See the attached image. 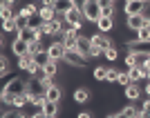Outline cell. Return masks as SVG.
<instances>
[{
  "mask_svg": "<svg viewBox=\"0 0 150 118\" xmlns=\"http://www.w3.org/2000/svg\"><path fill=\"white\" fill-rule=\"evenodd\" d=\"M27 85H29V80H25V78H18V76H9L7 85L2 87L0 100H2L5 105H11V103H13V96H18V94H27Z\"/></svg>",
  "mask_w": 150,
  "mask_h": 118,
  "instance_id": "cell-1",
  "label": "cell"
},
{
  "mask_svg": "<svg viewBox=\"0 0 150 118\" xmlns=\"http://www.w3.org/2000/svg\"><path fill=\"white\" fill-rule=\"evenodd\" d=\"M83 13H85V20L92 22V25H96L99 18L103 16V11H101V7H99L96 0H85V5H83Z\"/></svg>",
  "mask_w": 150,
  "mask_h": 118,
  "instance_id": "cell-2",
  "label": "cell"
},
{
  "mask_svg": "<svg viewBox=\"0 0 150 118\" xmlns=\"http://www.w3.org/2000/svg\"><path fill=\"white\" fill-rule=\"evenodd\" d=\"M65 16V22H69V25H74V27H79L81 29L83 27V22H85V13H83V7H72L67 13H63Z\"/></svg>",
  "mask_w": 150,
  "mask_h": 118,
  "instance_id": "cell-3",
  "label": "cell"
},
{
  "mask_svg": "<svg viewBox=\"0 0 150 118\" xmlns=\"http://www.w3.org/2000/svg\"><path fill=\"white\" fill-rule=\"evenodd\" d=\"M47 56H50V60H63V58H65V45H63V40H54V43H50V47H47Z\"/></svg>",
  "mask_w": 150,
  "mask_h": 118,
  "instance_id": "cell-4",
  "label": "cell"
},
{
  "mask_svg": "<svg viewBox=\"0 0 150 118\" xmlns=\"http://www.w3.org/2000/svg\"><path fill=\"white\" fill-rule=\"evenodd\" d=\"M90 40H92V45L94 47H101V49L105 51V49H110V47H112V40H110V38H108V34H101V31H94L92 36H90Z\"/></svg>",
  "mask_w": 150,
  "mask_h": 118,
  "instance_id": "cell-5",
  "label": "cell"
},
{
  "mask_svg": "<svg viewBox=\"0 0 150 118\" xmlns=\"http://www.w3.org/2000/svg\"><path fill=\"white\" fill-rule=\"evenodd\" d=\"M11 54H13L16 58L29 54V43H27V40H23V38H13V43H11Z\"/></svg>",
  "mask_w": 150,
  "mask_h": 118,
  "instance_id": "cell-6",
  "label": "cell"
},
{
  "mask_svg": "<svg viewBox=\"0 0 150 118\" xmlns=\"http://www.w3.org/2000/svg\"><path fill=\"white\" fill-rule=\"evenodd\" d=\"M146 2H141V0H132V2H125L123 11L125 16H137V13H146Z\"/></svg>",
  "mask_w": 150,
  "mask_h": 118,
  "instance_id": "cell-7",
  "label": "cell"
},
{
  "mask_svg": "<svg viewBox=\"0 0 150 118\" xmlns=\"http://www.w3.org/2000/svg\"><path fill=\"white\" fill-rule=\"evenodd\" d=\"M146 20H148V16H146V13H137V16H128L125 25H128V29L139 31L141 27H146Z\"/></svg>",
  "mask_w": 150,
  "mask_h": 118,
  "instance_id": "cell-8",
  "label": "cell"
},
{
  "mask_svg": "<svg viewBox=\"0 0 150 118\" xmlns=\"http://www.w3.org/2000/svg\"><path fill=\"white\" fill-rule=\"evenodd\" d=\"M63 60H67L69 65H74V67H81V69L88 65V58H83L79 51H65V58H63Z\"/></svg>",
  "mask_w": 150,
  "mask_h": 118,
  "instance_id": "cell-9",
  "label": "cell"
},
{
  "mask_svg": "<svg viewBox=\"0 0 150 118\" xmlns=\"http://www.w3.org/2000/svg\"><path fill=\"white\" fill-rule=\"evenodd\" d=\"M90 49H92V40H90V36H83V34H81L79 43H76V51H79L83 58H90Z\"/></svg>",
  "mask_w": 150,
  "mask_h": 118,
  "instance_id": "cell-10",
  "label": "cell"
},
{
  "mask_svg": "<svg viewBox=\"0 0 150 118\" xmlns=\"http://www.w3.org/2000/svg\"><path fill=\"white\" fill-rule=\"evenodd\" d=\"M27 94H31V96H45V87H43V82H40V78H29Z\"/></svg>",
  "mask_w": 150,
  "mask_h": 118,
  "instance_id": "cell-11",
  "label": "cell"
},
{
  "mask_svg": "<svg viewBox=\"0 0 150 118\" xmlns=\"http://www.w3.org/2000/svg\"><path fill=\"white\" fill-rule=\"evenodd\" d=\"M112 27H114V16H101L96 22V31H101V34L112 31Z\"/></svg>",
  "mask_w": 150,
  "mask_h": 118,
  "instance_id": "cell-12",
  "label": "cell"
},
{
  "mask_svg": "<svg viewBox=\"0 0 150 118\" xmlns=\"http://www.w3.org/2000/svg\"><path fill=\"white\" fill-rule=\"evenodd\" d=\"M16 38H23V40H27V43H40V40H38V34H36V29H31V27L18 29Z\"/></svg>",
  "mask_w": 150,
  "mask_h": 118,
  "instance_id": "cell-13",
  "label": "cell"
},
{
  "mask_svg": "<svg viewBox=\"0 0 150 118\" xmlns=\"http://www.w3.org/2000/svg\"><path fill=\"white\" fill-rule=\"evenodd\" d=\"M125 98L130 100V103H137V100L141 98V89H139L137 82H132V85H128V87H125Z\"/></svg>",
  "mask_w": 150,
  "mask_h": 118,
  "instance_id": "cell-14",
  "label": "cell"
},
{
  "mask_svg": "<svg viewBox=\"0 0 150 118\" xmlns=\"http://www.w3.org/2000/svg\"><path fill=\"white\" fill-rule=\"evenodd\" d=\"M38 16H40V18H43V22H50V20H54L58 16L56 13V9H54V7H38Z\"/></svg>",
  "mask_w": 150,
  "mask_h": 118,
  "instance_id": "cell-15",
  "label": "cell"
},
{
  "mask_svg": "<svg viewBox=\"0 0 150 118\" xmlns=\"http://www.w3.org/2000/svg\"><path fill=\"white\" fill-rule=\"evenodd\" d=\"M45 96H47V100L61 103V98H63V87H58V85H52V87L45 91Z\"/></svg>",
  "mask_w": 150,
  "mask_h": 118,
  "instance_id": "cell-16",
  "label": "cell"
},
{
  "mask_svg": "<svg viewBox=\"0 0 150 118\" xmlns=\"http://www.w3.org/2000/svg\"><path fill=\"white\" fill-rule=\"evenodd\" d=\"M90 96H92V94H90L88 87H76L74 89V100H76V103H88Z\"/></svg>",
  "mask_w": 150,
  "mask_h": 118,
  "instance_id": "cell-17",
  "label": "cell"
},
{
  "mask_svg": "<svg viewBox=\"0 0 150 118\" xmlns=\"http://www.w3.org/2000/svg\"><path fill=\"white\" fill-rule=\"evenodd\" d=\"M29 105V94H18V96H13V103L11 107L13 109H23V107Z\"/></svg>",
  "mask_w": 150,
  "mask_h": 118,
  "instance_id": "cell-18",
  "label": "cell"
},
{
  "mask_svg": "<svg viewBox=\"0 0 150 118\" xmlns=\"http://www.w3.org/2000/svg\"><path fill=\"white\" fill-rule=\"evenodd\" d=\"M31 65H34V54H25L18 58V69H23V71H27Z\"/></svg>",
  "mask_w": 150,
  "mask_h": 118,
  "instance_id": "cell-19",
  "label": "cell"
},
{
  "mask_svg": "<svg viewBox=\"0 0 150 118\" xmlns=\"http://www.w3.org/2000/svg\"><path fill=\"white\" fill-rule=\"evenodd\" d=\"M43 112L47 114V116H58V103H54V100H45V105H43Z\"/></svg>",
  "mask_w": 150,
  "mask_h": 118,
  "instance_id": "cell-20",
  "label": "cell"
},
{
  "mask_svg": "<svg viewBox=\"0 0 150 118\" xmlns=\"http://www.w3.org/2000/svg\"><path fill=\"white\" fill-rule=\"evenodd\" d=\"M18 13H20V16H25V18H31V16H36V13H38V7L34 5V2H27L25 7H20Z\"/></svg>",
  "mask_w": 150,
  "mask_h": 118,
  "instance_id": "cell-21",
  "label": "cell"
},
{
  "mask_svg": "<svg viewBox=\"0 0 150 118\" xmlns=\"http://www.w3.org/2000/svg\"><path fill=\"white\" fill-rule=\"evenodd\" d=\"M134 38L139 40V45L141 43H150V27H141L139 31H134Z\"/></svg>",
  "mask_w": 150,
  "mask_h": 118,
  "instance_id": "cell-22",
  "label": "cell"
},
{
  "mask_svg": "<svg viewBox=\"0 0 150 118\" xmlns=\"http://www.w3.org/2000/svg\"><path fill=\"white\" fill-rule=\"evenodd\" d=\"M45 76H50V78H54V76L58 74V60H50L47 65H45Z\"/></svg>",
  "mask_w": 150,
  "mask_h": 118,
  "instance_id": "cell-23",
  "label": "cell"
},
{
  "mask_svg": "<svg viewBox=\"0 0 150 118\" xmlns=\"http://www.w3.org/2000/svg\"><path fill=\"white\" fill-rule=\"evenodd\" d=\"M128 76H130L132 82L144 80V74H141V67H128Z\"/></svg>",
  "mask_w": 150,
  "mask_h": 118,
  "instance_id": "cell-24",
  "label": "cell"
},
{
  "mask_svg": "<svg viewBox=\"0 0 150 118\" xmlns=\"http://www.w3.org/2000/svg\"><path fill=\"white\" fill-rule=\"evenodd\" d=\"M18 13H13V7H0V18L2 20H16Z\"/></svg>",
  "mask_w": 150,
  "mask_h": 118,
  "instance_id": "cell-25",
  "label": "cell"
},
{
  "mask_svg": "<svg viewBox=\"0 0 150 118\" xmlns=\"http://www.w3.org/2000/svg\"><path fill=\"white\" fill-rule=\"evenodd\" d=\"M2 31H5V34H18L16 20H2Z\"/></svg>",
  "mask_w": 150,
  "mask_h": 118,
  "instance_id": "cell-26",
  "label": "cell"
},
{
  "mask_svg": "<svg viewBox=\"0 0 150 118\" xmlns=\"http://www.w3.org/2000/svg\"><path fill=\"white\" fill-rule=\"evenodd\" d=\"M108 69L110 67H94V71H92V76H94V80H105L108 78Z\"/></svg>",
  "mask_w": 150,
  "mask_h": 118,
  "instance_id": "cell-27",
  "label": "cell"
},
{
  "mask_svg": "<svg viewBox=\"0 0 150 118\" xmlns=\"http://www.w3.org/2000/svg\"><path fill=\"white\" fill-rule=\"evenodd\" d=\"M34 62H36V65H40V67L45 69V65L50 62V56H47V51H38L36 56H34Z\"/></svg>",
  "mask_w": 150,
  "mask_h": 118,
  "instance_id": "cell-28",
  "label": "cell"
},
{
  "mask_svg": "<svg viewBox=\"0 0 150 118\" xmlns=\"http://www.w3.org/2000/svg\"><path fill=\"white\" fill-rule=\"evenodd\" d=\"M121 114H123V116H128V118H134V116H139V109H137V105H125L123 109H121Z\"/></svg>",
  "mask_w": 150,
  "mask_h": 118,
  "instance_id": "cell-29",
  "label": "cell"
},
{
  "mask_svg": "<svg viewBox=\"0 0 150 118\" xmlns=\"http://www.w3.org/2000/svg\"><path fill=\"white\" fill-rule=\"evenodd\" d=\"M103 56H105V60H119V49H117V45H112L110 49H105Z\"/></svg>",
  "mask_w": 150,
  "mask_h": 118,
  "instance_id": "cell-30",
  "label": "cell"
},
{
  "mask_svg": "<svg viewBox=\"0 0 150 118\" xmlns=\"http://www.w3.org/2000/svg\"><path fill=\"white\" fill-rule=\"evenodd\" d=\"M43 74H45V71H43V67H40V65H36V62H34V65H31V67L27 69V76H31V78H40Z\"/></svg>",
  "mask_w": 150,
  "mask_h": 118,
  "instance_id": "cell-31",
  "label": "cell"
},
{
  "mask_svg": "<svg viewBox=\"0 0 150 118\" xmlns=\"http://www.w3.org/2000/svg\"><path fill=\"white\" fill-rule=\"evenodd\" d=\"M117 85H123V87H128V85H132L130 76H128V71H121L119 78H117Z\"/></svg>",
  "mask_w": 150,
  "mask_h": 118,
  "instance_id": "cell-32",
  "label": "cell"
},
{
  "mask_svg": "<svg viewBox=\"0 0 150 118\" xmlns=\"http://www.w3.org/2000/svg\"><path fill=\"white\" fill-rule=\"evenodd\" d=\"M119 74H121L119 69L110 67V69H108V78H105V80H108V82H117V78H119Z\"/></svg>",
  "mask_w": 150,
  "mask_h": 118,
  "instance_id": "cell-33",
  "label": "cell"
},
{
  "mask_svg": "<svg viewBox=\"0 0 150 118\" xmlns=\"http://www.w3.org/2000/svg\"><path fill=\"white\" fill-rule=\"evenodd\" d=\"M7 71H9V65H7V58L5 56H0V74L7 76Z\"/></svg>",
  "mask_w": 150,
  "mask_h": 118,
  "instance_id": "cell-34",
  "label": "cell"
},
{
  "mask_svg": "<svg viewBox=\"0 0 150 118\" xmlns=\"http://www.w3.org/2000/svg\"><path fill=\"white\" fill-rule=\"evenodd\" d=\"M96 56H103V49H101V47H94V45H92V49H90V58H96Z\"/></svg>",
  "mask_w": 150,
  "mask_h": 118,
  "instance_id": "cell-35",
  "label": "cell"
},
{
  "mask_svg": "<svg viewBox=\"0 0 150 118\" xmlns=\"http://www.w3.org/2000/svg\"><path fill=\"white\" fill-rule=\"evenodd\" d=\"M29 118H47V114H45L43 109H36L34 114H29Z\"/></svg>",
  "mask_w": 150,
  "mask_h": 118,
  "instance_id": "cell-36",
  "label": "cell"
},
{
  "mask_svg": "<svg viewBox=\"0 0 150 118\" xmlns=\"http://www.w3.org/2000/svg\"><path fill=\"white\" fill-rule=\"evenodd\" d=\"M16 0H0V7H13Z\"/></svg>",
  "mask_w": 150,
  "mask_h": 118,
  "instance_id": "cell-37",
  "label": "cell"
},
{
  "mask_svg": "<svg viewBox=\"0 0 150 118\" xmlns=\"http://www.w3.org/2000/svg\"><path fill=\"white\" fill-rule=\"evenodd\" d=\"M76 118H92V112H81Z\"/></svg>",
  "mask_w": 150,
  "mask_h": 118,
  "instance_id": "cell-38",
  "label": "cell"
},
{
  "mask_svg": "<svg viewBox=\"0 0 150 118\" xmlns=\"http://www.w3.org/2000/svg\"><path fill=\"white\" fill-rule=\"evenodd\" d=\"M144 91H146V96H148V98H150V80L146 82V89H144Z\"/></svg>",
  "mask_w": 150,
  "mask_h": 118,
  "instance_id": "cell-39",
  "label": "cell"
},
{
  "mask_svg": "<svg viewBox=\"0 0 150 118\" xmlns=\"http://www.w3.org/2000/svg\"><path fill=\"white\" fill-rule=\"evenodd\" d=\"M16 118H29V116H25V114H20V109H18V116Z\"/></svg>",
  "mask_w": 150,
  "mask_h": 118,
  "instance_id": "cell-40",
  "label": "cell"
},
{
  "mask_svg": "<svg viewBox=\"0 0 150 118\" xmlns=\"http://www.w3.org/2000/svg\"><path fill=\"white\" fill-rule=\"evenodd\" d=\"M117 118H128V116H123V114H121V112H119V114H117Z\"/></svg>",
  "mask_w": 150,
  "mask_h": 118,
  "instance_id": "cell-41",
  "label": "cell"
},
{
  "mask_svg": "<svg viewBox=\"0 0 150 118\" xmlns=\"http://www.w3.org/2000/svg\"><path fill=\"white\" fill-rule=\"evenodd\" d=\"M141 2H146V5H148V2H150V0H141Z\"/></svg>",
  "mask_w": 150,
  "mask_h": 118,
  "instance_id": "cell-42",
  "label": "cell"
},
{
  "mask_svg": "<svg viewBox=\"0 0 150 118\" xmlns=\"http://www.w3.org/2000/svg\"><path fill=\"white\" fill-rule=\"evenodd\" d=\"M123 2H132V0H123Z\"/></svg>",
  "mask_w": 150,
  "mask_h": 118,
  "instance_id": "cell-43",
  "label": "cell"
},
{
  "mask_svg": "<svg viewBox=\"0 0 150 118\" xmlns=\"http://www.w3.org/2000/svg\"><path fill=\"white\" fill-rule=\"evenodd\" d=\"M134 118H141V114H139V116H134Z\"/></svg>",
  "mask_w": 150,
  "mask_h": 118,
  "instance_id": "cell-44",
  "label": "cell"
},
{
  "mask_svg": "<svg viewBox=\"0 0 150 118\" xmlns=\"http://www.w3.org/2000/svg\"><path fill=\"white\" fill-rule=\"evenodd\" d=\"M148 80H150V71H148Z\"/></svg>",
  "mask_w": 150,
  "mask_h": 118,
  "instance_id": "cell-45",
  "label": "cell"
},
{
  "mask_svg": "<svg viewBox=\"0 0 150 118\" xmlns=\"http://www.w3.org/2000/svg\"><path fill=\"white\" fill-rule=\"evenodd\" d=\"M38 2H43V0H38Z\"/></svg>",
  "mask_w": 150,
  "mask_h": 118,
  "instance_id": "cell-46",
  "label": "cell"
},
{
  "mask_svg": "<svg viewBox=\"0 0 150 118\" xmlns=\"http://www.w3.org/2000/svg\"><path fill=\"white\" fill-rule=\"evenodd\" d=\"M148 65H150V62H148Z\"/></svg>",
  "mask_w": 150,
  "mask_h": 118,
  "instance_id": "cell-47",
  "label": "cell"
}]
</instances>
